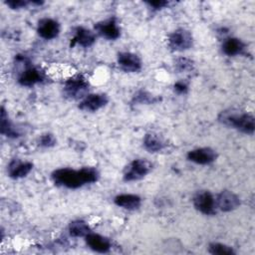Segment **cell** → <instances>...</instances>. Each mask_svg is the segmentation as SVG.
<instances>
[{
  "label": "cell",
  "mask_w": 255,
  "mask_h": 255,
  "mask_svg": "<svg viewBox=\"0 0 255 255\" xmlns=\"http://www.w3.org/2000/svg\"><path fill=\"white\" fill-rule=\"evenodd\" d=\"M152 168V164L145 158L131 160L125 168L123 178L125 181H135L146 176Z\"/></svg>",
  "instance_id": "obj_4"
},
{
  "label": "cell",
  "mask_w": 255,
  "mask_h": 255,
  "mask_svg": "<svg viewBox=\"0 0 255 255\" xmlns=\"http://www.w3.org/2000/svg\"><path fill=\"white\" fill-rule=\"evenodd\" d=\"M175 70L178 72H188L193 69V62L187 58H178L174 63Z\"/></svg>",
  "instance_id": "obj_24"
},
{
  "label": "cell",
  "mask_w": 255,
  "mask_h": 255,
  "mask_svg": "<svg viewBox=\"0 0 255 255\" xmlns=\"http://www.w3.org/2000/svg\"><path fill=\"white\" fill-rule=\"evenodd\" d=\"M37 33L45 40L55 39L60 33V24L55 19L43 18L38 22Z\"/></svg>",
  "instance_id": "obj_13"
},
{
  "label": "cell",
  "mask_w": 255,
  "mask_h": 255,
  "mask_svg": "<svg viewBox=\"0 0 255 255\" xmlns=\"http://www.w3.org/2000/svg\"><path fill=\"white\" fill-rule=\"evenodd\" d=\"M56 142H57V139L55 135L50 132L43 133L42 135H40L38 139V144L42 147H52L56 144Z\"/></svg>",
  "instance_id": "obj_25"
},
{
  "label": "cell",
  "mask_w": 255,
  "mask_h": 255,
  "mask_svg": "<svg viewBox=\"0 0 255 255\" xmlns=\"http://www.w3.org/2000/svg\"><path fill=\"white\" fill-rule=\"evenodd\" d=\"M114 202L119 207L128 210H135L141 205V198L136 194L122 193L114 198Z\"/></svg>",
  "instance_id": "obj_18"
},
{
  "label": "cell",
  "mask_w": 255,
  "mask_h": 255,
  "mask_svg": "<svg viewBox=\"0 0 255 255\" xmlns=\"http://www.w3.org/2000/svg\"><path fill=\"white\" fill-rule=\"evenodd\" d=\"M109 103V98L106 94L97 93L89 94L79 104V109L85 112H96L104 108Z\"/></svg>",
  "instance_id": "obj_11"
},
{
  "label": "cell",
  "mask_w": 255,
  "mask_h": 255,
  "mask_svg": "<svg viewBox=\"0 0 255 255\" xmlns=\"http://www.w3.org/2000/svg\"><path fill=\"white\" fill-rule=\"evenodd\" d=\"M168 46L171 50L182 52L190 49L193 44L192 34L183 28H178L168 35Z\"/></svg>",
  "instance_id": "obj_6"
},
{
  "label": "cell",
  "mask_w": 255,
  "mask_h": 255,
  "mask_svg": "<svg viewBox=\"0 0 255 255\" xmlns=\"http://www.w3.org/2000/svg\"><path fill=\"white\" fill-rule=\"evenodd\" d=\"M87 245L95 252L98 253H108L111 250L112 243L109 238L98 234V233H93L90 232L86 237H85Z\"/></svg>",
  "instance_id": "obj_16"
},
{
  "label": "cell",
  "mask_w": 255,
  "mask_h": 255,
  "mask_svg": "<svg viewBox=\"0 0 255 255\" xmlns=\"http://www.w3.org/2000/svg\"><path fill=\"white\" fill-rule=\"evenodd\" d=\"M163 139L154 132H148L143 137V146L149 152H158L164 148Z\"/></svg>",
  "instance_id": "obj_20"
},
{
  "label": "cell",
  "mask_w": 255,
  "mask_h": 255,
  "mask_svg": "<svg viewBox=\"0 0 255 255\" xmlns=\"http://www.w3.org/2000/svg\"><path fill=\"white\" fill-rule=\"evenodd\" d=\"M193 205L195 209L205 215H214L217 212L215 197L208 190H198L193 196Z\"/></svg>",
  "instance_id": "obj_7"
},
{
  "label": "cell",
  "mask_w": 255,
  "mask_h": 255,
  "mask_svg": "<svg viewBox=\"0 0 255 255\" xmlns=\"http://www.w3.org/2000/svg\"><path fill=\"white\" fill-rule=\"evenodd\" d=\"M216 208L223 212H230L239 207L241 201L237 194L230 190H222L215 196Z\"/></svg>",
  "instance_id": "obj_9"
},
{
  "label": "cell",
  "mask_w": 255,
  "mask_h": 255,
  "mask_svg": "<svg viewBox=\"0 0 255 255\" xmlns=\"http://www.w3.org/2000/svg\"><path fill=\"white\" fill-rule=\"evenodd\" d=\"M68 229L70 235L73 237H86L90 232H92L89 224L82 219L71 221Z\"/></svg>",
  "instance_id": "obj_21"
},
{
  "label": "cell",
  "mask_w": 255,
  "mask_h": 255,
  "mask_svg": "<svg viewBox=\"0 0 255 255\" xmlns=\"http://www.w3.org/2000/svg\"><path fill=\"white\" fill-rule=\"evenodd\" d=\"M0 132L7 137L16 138L20 135L19 131L16 129L14 125L9 120L8 114L4 107H1V115H0Z\"/></svg>",
  "instance_id": "obj_19"
},
{
  "label": "cell",
  "mask_w": 255,
  "mask_h": 255,
  "mask_svg": "<svg viewBox=\"0 0 255 255\" xmlns=\"http://www.w3.org/2000/svg\"><path fill=\"white\" fill-rule=\"evenodd\" d=\"M5 4L7 6H9L11 9H22V8H26V7L30 6V5H34V1L9 0V1H5Z\"/></svg>",
  "instance_id": "obj_26"
},
{
  "label": "cell",
  "mask_w": 255,
  "mask_h": 255,
  "mask_svg": "<svg viewBox=\"0 0 255 255\" xmlns=\"http://www.w3.org/2000/svg\"><path fill=\"white\" fill-rule=\"evenodd\" d=\"M173 88L177 94H186L188 91V84L184 81H178L174 84Z\"/></svg>",
  "instance_id": "obj_28"
},
{
  "label": "cell",
  "mask_w": 255,
  "mask_h": 255,
  "mask_svg": "<svg viewBox=\"0 0 255 255\" xmlns=\"http://www.w3.org/2000/svg\"><path fill=\"white\" fill-rule=\"evenodd\" d=\"M187 159L196 164L206 165L214 162L217 158V152L211 147H198L189 150L186 155Z\"/></svg>",
  "instance_id": "obj_10"
},
{
  "label": "cell",
  "mask_w": 255,
  "mask_h": 255,
  "mask_svg": "<svg viewBox=\"0 0 255 255\" xmlns=\"http://www.w3.org/2000/svg\"><path fill=\"white\" fill-rule=\"evenodd\" d=\"M17 64H21L23 69L19 73L18 83L24 87H31L36 84L43 83L46 80V74L39 67L33 66L25 55H17L15 57Z\"/></svg>",
  "instance_id": "obj_3"
},
{
  "label": "cell",
  "mask_w": 255,
  "mask_h": 255,
  "mask_svg": "<svg viewBox=\"0 0 255 255\" xmlns=\"http://www.w3.org/2000/svg\"><path fill=\"white\" fill-rule=\"evenodd\" d=\"M96 32L107 40H116L121 36V29L116 17H111L95 25Z\"/></svg>",
  "instance_id": "obj_8"
},
{
  "label": "cell",
  "mask_w": 255,
  "mask_h": 255,
  "mask_svg": "<svg viewBox=\"0 0 255 255\" xmlns=\"http://www.w3.org/2000/svg\"><path fill=\"white\" fill-rule=\"evenodd\" d=\"M146 4L154 11H158L168 5V1L163 0H155V1H147Z\"/></svg>",
  "instance_id": "obj_27"
},
{
  "label": "cell",
  "mask_w": 255,
  "mask_h": 255,
  "mask_svg": "<svg viewBox=\"0 0 255 255\" xmlns=\"http://www.w3.org/2000/svg\"><path fill=\"white\" fill-rule=\"evenodd\" d=\"M218 122L228 128H232L246 134H253L255 119L253 115L239 109H226L218 115Z\"/></svg>",
  "instance_id": "obj_2"
},
{
  "label": "cell",
  "mask_w": 255,
  "mask_h": 255,
  "mask_svg": "<svg viewBox=\"0 0 255 255\" xmlns=\"http://www.w3.org/2000/svg\"><path fill=\"white\" fill-rule=\"evenodd\" d=\"M89 82L82 75L74 76L68 79L64 85V94L69 99L78 100L85 98L88 94Z\"/></svg>",
  "instance_id": "obj_5"
},
{
  "label": "cell",
  "mask_w": 255,
  "mask_h": 255,
  "mask_svg": "<svg viewBox=\"0 0 255 255\" xmlns=\"http://www.w3.org/2000/svg\"><path fill=\"white\" fill-rule=\"evenodd\" d=\"M32 169H33L32 162L23 161L19 158L12 159L7 166L8 175L13 179H19L27 176Z\"/></svg>",
  "instance_id": "obj_14"
},
{
  "label": "cell",
  "mask_w": 255,
  "mask_h": 255,
  "mask_svg": "<svg viewBox=\"0 0 255 255\" xmlns=\"http://www.w3.org/2000/svg\"><path fill=\"white\" fill-rule=\"evenodd\" d=\"M51 177L58 186L77 189L85 184L97 182L100 178V173L97 168L92 166H85L80 169L63 167L54 170Z\"/></svg>",
  "instance_id": "obj_1"
},
{
  "label": "cell",
  "mask_w": 255,
  "mask_h": 255,
  "mask_svg": "<svg viewBox=\"0 0 255 255\" xmlns=\"http://www.w3.org/2000/svg\"><path fill=\"white\" fill-rule=\"evenodd\" d=\"M158 101H159L158 97H155L144 90H139L133 95L131 103L133 105H150V104H155Z\"/></svg>",
  "instance_id": "obj_22"
},
{
  "label": "cell",
  "mask_w": 255,
  "mask_h": 255,
  "mask_svg": "<svg viewBox=\"0 0 255 255\" xmlns=\"http://www.w3.org/2000/svg\"><path fill=\"white\" fill-rule=\"evenodd\" d=\"M208 252L213 255H233L235 251L232 247L218 242H212L208 245Z\"/></svg>",
  "instance_id": "obj_23"
},
{
  "label": "cell",
  "mask_w": 255,
  "mask_h": 255,
  "mask_svg": "<svg viewBox=\"0 0 255 255\" xmlns=\"http://www.w3.org/2000/svg\"><path fill=\"white\" fill-rule=\"evenodd\" d=\"M223 54L229 57H234L244 54L246 50V44L239 38L228 37L224 39L221 46Z\"/></svg>",
  "instance_id": "obj_17"
},
{
  "label": "cell",
  "mask_w": 255,
  "mask_h": 255,
  "mask_svg": "<svg viewBox=\"0 0 255 255\" xmlns=\"http://www.w3.org/2000/svg\"><path fill=\"white\" fill-rule=\"evenodd\" d=\"M118 64L123 71L128 73H136L142 67L139 57L131 52H120L118 54Z\"/></svg>",
  "instance_id": "obj_12"
},
{
  "label": "cell",
  "mask_w": 255,
  "mask_h": 255,
  "mask_svg": "<svg viewBox=\"0 0 255 255\" xmlns=\"http://www.w3.org/2000/svg\"><path fill=\"white\" fill-rule=\"evenodd\" d=\"M74 37L71 39L70 46L74 47L75 45H79L84 48L91 47L96 42V34L91 30L83 27L78 26L75 28Z\"/></svg>",
  "instance_id": "obj_15"
}]
</instances>
